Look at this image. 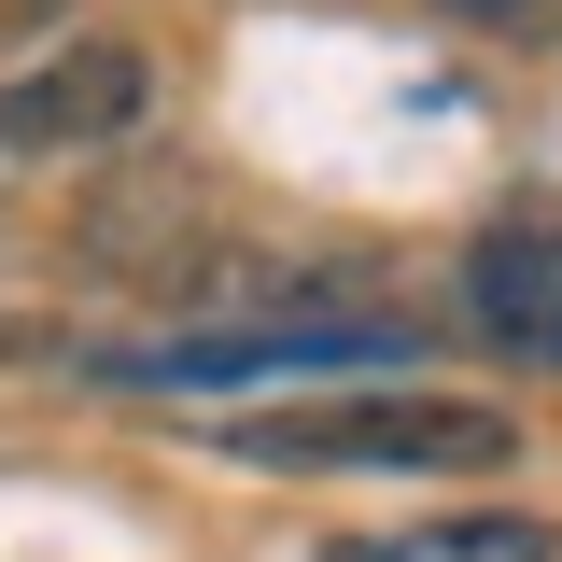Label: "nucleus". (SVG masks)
<instances>
[{
    "mask_svg": "<svg viewBox=\"0 0 562 562\" xmlns=\"http://www.w3.org/2000/svg\"><path fill=\"white\" fill-rule=\"evenodd\" d=\"M239 464H351V479H506L520 422L479 394H324V408L225 422Z\"/></svg>",
    "mask_w": 562,
    "mask_h": 562,
    "instance_id": "obj_1",
    "label": "nucleus"
},
{
    "mask_svg": "<svg viewBox=\"0 0 562 562\" xmlns=\"http://www.w3.org/2000/svg\"><path fill=\"white\" fill-rule=\"evenodd\" d=\"M479 14H549V0H479Z\"/></svg>",
    "mask_w": 562,
    "mask_h": 562,
    "instance_id": "obj_6",
    "label": "nucleus"
},
{
    "mask_svg": "<svg viewBox=\"0 0 562 562\" xmlns=\"http://www.w3.org/2000/svg\"><path fill=\"white\" fill-rule=\"evenodd\" d=\"M394 366H422L408 310H268V324H239V338L127 351L113 380H140V394H239V380H394Z\"/></svg>",
    "mask_w": 562,
    "mask_h": 562,
    "instance_id": "obj_2",
    "label": "nucleus"
},
{
    "mask_svg": "<svg viewBox=\"0 0 562 562\" xmlns=\"http://www.w3.org/2000/svg\"><path fill=\"white\" fill-rule=\"evenodd\" d=\"M464 324L520 366H562V211H506L464 254Z\"/></svg>",
    "mask_w": 562,
    "mask_h": 562,
    "instance_id": "obj_4",
    "label": "nucleus"
},
{
    "mask_svg": "<svg viewBox=\"0 0 562 562\" xmlns=\"http://www.w3.org/2000/svg\"><path fill=\"white\" fill-rule=\"evenodd\" d=\"M324 562H562L549 520H520V506H464V520H394V535H351Z\"/></svg>",
    "mask_w": 562,
    "mask_h": 562,
    "instance_id": "obj_5",
    "label": "nucleus"
},
{
    "mask_svg": "<svg viewBox=\"0 0 562 562\" xmlns=\"http://www.w3.org/2000/svg\"><path fill=\"white\" fill-rule=\"evenodd\" d=\"M140 113H155V57L113 43V29L0 70V155H99V140H127Z\"/></svg>",
    "mask_w": 562,
    "mask_h": 562,
    "instance_id": "obj_3",
    "label": "nucleus"
}]
</instances>
